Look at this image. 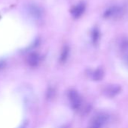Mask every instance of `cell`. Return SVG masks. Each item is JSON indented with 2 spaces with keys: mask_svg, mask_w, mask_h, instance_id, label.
<instances>
[{
  "mask_svg": "<svg viewBox=\"0 0 128 128\" xmlns=\"http://www.w3.org/2000/svg\"><path fill=\"white\" fill-rule=\"evenodd\" d=\"M69 49L67 46H64L62 52H61V54H60V62H64L67 58H68V56H69Z\"/></svg>",
  "mask_w": 128,
  "mask_h": 128,
  "instance_id": "9",
  "label": "cell"
},
{
  "mask_svg": "<svg viewBox=\"0 0 128 128\" xmlns=\"http://www.w3.org/2000/svg\"><path fill=\"white\" fill-rule=\"evenodd\" d=\"M125 59H126V61H127V63L128 64V55L127 56H125Z\"/></svg>",
  "mask_w": 128,
  "mask_h": 128,
  "instance_id": "12",
  "label": "cell"
},
{
  "mask_svg": "<svg viewBox=\"0 0 128 128\" xmlns=\"http://www.w3.org/2000/svg\"><path fill=\"white\" fill-rule=\"evenodd\" d=\"M40 62V56L35 52H32L27 57V63L31 67H35Z\"/></svg>",
  "mask_w": 128,
  "mask_h": 128,
  "instance_id": "7",
  "label": "cell"
},
{
  "mask_svg": "<svg viewBox=\"0 0 128 128\" xmlns=\"http://www.w3.org/2000/svg\"><path fill=\"white\" fill-rule=\"evenodd\" d=\"M27 13L34 20H38L41 17L42 12L41 8L36 4H31L27 7Z\"/></svg>",
  "mask_w": 128,
  "mask_h": 128,
  "instance_id": "4",
  "label": "cell"
},
{
  "mask_svg": "<svg viewBox=\"0 0 128 128\" xmlns=\"http://www.w3.org/2000/svg\"><path fill=\"white\" fill-rule=\"evenodd\" d=\"M100 38V32L98 31V29L94 28L92 32V40L94 42V44H96L98 40Z\"/></svg>",
  "mask_w": 128,
  "mask_h": 128,
  "instance_id": "11",
  "label": "cell"
},
{
  "mask_svg": "<svg viewBox=\"0 0 128 128\" xmlns=\"http://www.w3.org/2000/svg\"><path fill=\"white\" fill-rule=\"evenodd\" d=\"M69 98L70 100L72 107L74 110L78 109L81 106V99L79 94H78V92L74 91V90L70 91L69 93Z\"/></svg>",
  "mask_w": 128,
  "mask_h": 128,
  "instance_id": "3",
  "label": "cell"
},
{
  "mask_svg": "<svg viewBox=\"0 0 128 128\" xmlns=\"http://www.w3.org/2000/svg\"><path fill=\"white\" fill-rule=\"evenodd\" d=\"M121 50L122 52V53L125 56H127L128 55V39L127 38H124L121 43Z\"/></svg>",
  "mask_w": 128,
  "mask_h": 128,
  "instance_id": "8",
  "label": "cell"
},
{
  "mask_svg": "<svg viewBox=\"0 0 128 128\" xmlns=\"http://www.w3.org/2000/svg\"><path fill=\"white\" fill-rule=\"evenodd\" d=\"M123 13V10L120 6H112L106 9L103 14V16L106 19H112L115 17H118Z\"/></svg>",
  "mask_w": 128,
  "mask_h": 128,
  "instance_id": "1",
  "label": "cell"
},
{
  "mask_svg": "<svg viewBox=\"0 0 128 128\" xmlns=\"http://www.w3.org/2000/svg\"><path fill=\"white\" fill-rule=\"evenodd\" d=\"M121 88V86L118 85H110L106 87L104 89V94L109 97V98H113L115 95H117L120 92Z\"/></svg>",
  "mask_w": 128,
  "mask_h": 128,
  "instance_id": "5",
  "label": "cell"
},
{
  "mask_svg": "<svg viewBox=\"0 0 128 128\" xmlns=\"http://www.w3.org/2000/svg\"><path fill=\"white\" fill-rule=\"evenodd\" d=\"M104 76V72L101 68L96 70L93 74V78L95 80H100Z\"/></svg>",
  "mask_w": 128,
  "mask_h": 128,
  "instance_id": "10",
  "label": "cell"
},
{
  "mask_svg": "<svg viewBox=\"0 0 128 128\" xmlns=\"http://www.w3.org/2000/svg\"><path fill=\"white\" fill-rule=\"evenodd\" d=\"M107 119L108 116L106 114H100L92 120L91 124L88 128H101Z\"/></svg>",
  "mask_w": 128,
  "mask_h": 128,
  "instance_id": "2",
  "label": "cell"
},
{
  "mask_svg": "<svg viewBox=\"0 0 128 128\" xmlns=\"http://www.w3.org/2000/svg\"><path fill=\"white\" fill-rule=\"evenodd\" d=\"M84 10H85V4L83 2H80L72 8V9L71 10V13L75 18H78L83 14Z\"/></svg>",
  "mask_w": 128,
  "mask_h": 128,
  "instance_id": "6",
  "label": "cell"
}]
</instances>
